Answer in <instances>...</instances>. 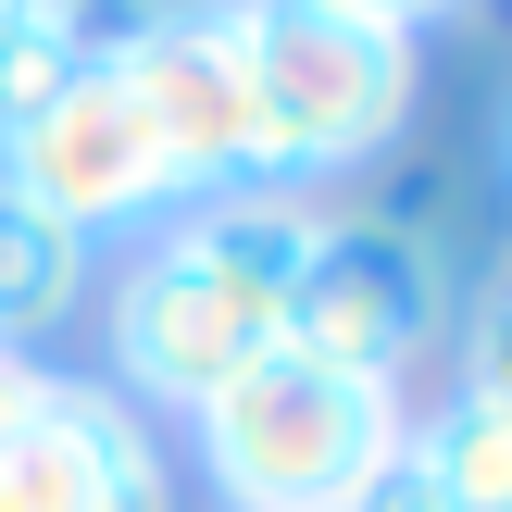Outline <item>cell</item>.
<instances>
[{
    "label": "cell",
    "instance_id": "cell-1",
    "mask_svg": "<svg viewBox=\"0 0 512 512\" xmlns=\"http://www.w3.org/2000/svg\"><path fill=\"white\" fill-rule=\"evenodd\" d=\"M300 238H313V200H288V188L188 200L138 250V275L113 288V400L200 413L225 375H250L275 350V325H288Z\"/></svg>",
    "mask_w": 512,
    "mask_h": 512
},
{
    "label": "cell",
    "instance_id": "cell-2",
    "mask_svg": "<svg viewBox=\"0 0 512 512\" xmlns=\"http://www.w3.org/2000/svg\"><path fill=\"white\" fill-rule=\"evenodd\" d=\"M188 425H200V463H213L225 512H338L400 450V388L338 375V363H313V350L275 338L263 363L225 375Z\"/></svg>",
    "mask_w": 512,
    "mask_h": 512
},
{
    "label": "cell",
    "instance_id": "cell-3",
    "mask_svg": "<svg viewBox=\"0 0 512 512\" xmlns=\"http://www.w3.org/2000/svg\"><path fill=\"white\" fill-rule=\"evenodd\" d=\"M250 38V100H263V175L275 188H313L350 175L400 138L413 113V38L363 13H325V0H238Z\"/></svg>",
    "mask_w": 512,
    "mask_h": 512
},
{
    "label": "cell",
    "instance_id": "cell-4",
    "mask_svg": "<svg viewBox=\"0 0 512 512\" xmlns=\"http://www.w3.org/2000/svg\"><path fill=\"white\" fill-rule=\"evenodd\" d=\"M113 75L138 88L150 138H163L175 200L275 188V175H263V100H250L238 0H175V13H138V25H125V50H113Z\"/></svg>",
    "mask_w": 512,
    "mask_h": 512
},
{
    "label": "cell",
    "instance_id": "cell-5",
    "mask_svg": "<svg viewBox=\"0 0 512 512\" xmlns=\"http://www.w3.org/2000/svg\"><path fill=\"white\" fill-rule=\"evenodd\" d=\"M425 325H438V275H425L413 225L313 213V238H300V275H288V325H275V338H288V350H313V363H338V375H375V388H400V363L425 350Z\"/></svg>",
    "mask_w": 512,
    "mask_h": 512
},
{
    "label": "cell",
    "instance_id": "cell-6",
    "mask_svg": "<svg viewBox=\"0 0 512 512\" xmlns=\"http://www.w3.org/2000/svg\"><path fill=\"white\" fill-rule=\"evenodd\" d=\"M0 188L38 200V213L75 225V238L138 225V213H175V163H163V138H150L138 88H125L113 63H88L63 100H38V113L0 138Z\"/></svg>",
    "mask_w": 512,
    "mask_h": 512
},
{
    "label": "cell",
    "instance_id": "cell-7",
    "mask_svg": "<svg viewBox=\"0 0 512 512\" xmlns=\"http://www.w3.org/2000/svg\"><path fill=\"white\" fill-rule=\"evenodd\" d=\"M0 512H163L150 413L113 400V388H63L50 375L38 425L0 450Z\"/></svg>",
    "mask_w": 512,
    "mask_h": 512
},
{
    "label": "cell",
    "instance_id": "cell-8",
    "mask_svg": "<svg viewBox=\"0 0 512 512\" xmlns=\"http://www.w3.org/2000/svg\"><path fill=\"white\" fill-rule=\"evenodd\" d=\"M400 450L438 475V500H450V512H512V400L450 388L425 425H400Z\"/></svg>",
    "mask_w": 512,
    "mask_h": 512
},
{
    "label": "cell",
    "instance_id": "cell-9",
    "mask_svg": "<svg viewBox=\"0 0 512 512\" xmlns=\"http://www.w3.org/2000/svg\"><path fill=\"white\" fill-rule=\"evenodd\" d=\"M75 288H88V238H75V225H50L38 200L0 188V350L38 338V325H63Z\"/></svg>",
    "mask_w": 512,
    "mask_h": 512
},
{
    "label": "cell",
    "instance_id": "cell-10",
    "mask_svg": "<svg viewBox=\"0 0 512 512\" xmlns=\"http://www.w3.org/2000/svg\"><path fill=\"white\" fill-rule=\"evenodd\" d=\"M463 388L512 400V275H500L488 300H475V338H463Z\"/></svg>",
    "mask_w": 512,
    "mask_h": 512
},
{
    "label": "cell",
    "instance_id": "cell-11",
    "mask_svg": "<svg viewBox=\"0 0 512 512\" xmlns=\"http://www.w3.org/2000/svg\"><path fill=\"white\" fill-rule=\"evenodd\" d=\"M338 512H450V500H438V475H425L413 450H388V463H375V475H363V488H350Z\"/></svg>",
    "mask_w": 512,
    "mask_h": 512
},
{
    "label": "cell",
    "instance_id": "cell-12",
    "mask_svg": "<svg viewBox=\"0 0 512 512\" xmlns=\"http://www.w3.org/2000/svg\"><path fill=\"white\" fill-rule=\"evenodd\" d=\"M38 400H50V375L25 363V350H0V450H13L25 425H38Z\"/></svg>",
    "mask_w": 512,
    "mask_h": 512
},
{
    "label": "cell",
    "instance_id": "cell-13",
    "mask_svg": "<svg viewBox=\"0 0 512 512\" xmlns=\"http://www.w3.org/2000/svg\"><path fill=\"white\" fill-rule=\"evenodd\" d=\"M325 13H363V25H400V38H413V25L450 13V0H325Z\"/></svg>",
    "mask_w": 512,
    "mask_h": 512
},
{
    "label": "cell",
    "instance_id": "cell-14",
    "mask_svg": "<svg viewBox=\"0 0 512 512\" xmlns=\"http://www.w3.org/2000/svg\"><path fill=\"white\" fill-rule=\"evenodd\" d=\"M500 150H512V125H500Z\"/></svg>",
    "mask_w": 512,
    "mask_h": 512
},
{
    "label": "cell",
    "instance_id": "cell-15",
    "mask_svg": "<svg viewBox=\"0 0 512 512\" xmlns=\"http://www.w3.org/2000/svg\"><path fill=\"white\" fill-rule=\"evenodd\" d=\"M0 13H13V0H0Z\"/></svg>",
    "mask_w": 512,
    "mask_h": 512
}]
</instances>
